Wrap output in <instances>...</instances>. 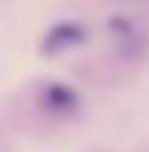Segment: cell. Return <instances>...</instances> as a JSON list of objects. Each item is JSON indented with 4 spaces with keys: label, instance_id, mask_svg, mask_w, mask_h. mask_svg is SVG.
<instances>
[{
    "label": "cell",
    "instance_id": "cell-2",
    "mask_svg": "<svg viewBox=\"0 0 149 152\" xmlns=\"http://www.w3.org/2000/svg\"><path fill=\"white\" fill-rule=\"evenodd\" d=\"M44 102L53 109V112H72L78 99H74V90L53 84V87H47V90H44Z\"/></svg>",
    "mask_w": 149,
    "mask_h": 152
},
{
    "label": "cell",
    "instance_id": "cell-1",
    "mask_svg": "<svg viewBox=\"0 0 149 152\" xmlns=\"http://www.w3.org/2000/svg\"><path fill=\"white\" fill-rule=\"evenodd\" d=\"M84 40V28H81L78 22H59L53 25L50 31H47L44 44H40V53H59L65 50V47H74Z\"/></svg>",
    "mask_w": 149,
    "mask_h": 152
}]
</instances>
